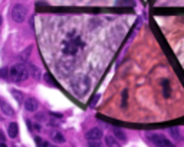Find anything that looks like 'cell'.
<instances>
[{
	"mask_svg": "<svg viewBox=\"0 0 184 147\" xmlns=\"http://www.w3.org/2000/svg\"><path fill=\"white\" fill-rule=\"evenodd\" d=\"M98 100H99V95H95L94 100H91V104H89V105H91V107H95V105H97V101H98Z\"/></svg>",
	"mask_w": 184,
	"mask_h": 147,
	"instance_id": "obj_20",
	"label": "cell"
},
{
	"mask_svg": "<svg viewBox=\"0 0 184 147\" xmlns=\"http://www.w3.org/2000/svg\"><path fill=\"white\" fill-rule=\"evenodd\" d=\"M12 94H13V97L16 98V101L19 102V104H23V94L20 92V91H17V90H12Z\"/></svg>",
	"mask_w": 184,
	"mask_h": 147,
	"instance_id": "obj_15",
	"label": "cell"
},
{
	"mask_svg": "<svg viewBox=\"0 0 184 147\" xmlns=\"http://www.w3.org/2000/svg\"><path fill=\"white\" fill-rule=\"evenodd\" d=\"M88 146L98 147V146H101V141H99V140H88Z\"/></svg>",
	"mask_w": 184,
	"mask_h": 147,
	"instance_id": "obj_17",
	"label": "cell"
},
{
	"mask_svg": "<svg viewBox=\"0 0 184 147\" xmlns=\"http://www.w3.org/2000/svg\"><path fill=\"white\" fill-rule=\"evenodd\" d=\"M27 76H29V69L23 64H16L9 69V78L16 84H22L23 81L27 79Z\"/></svg>",
	"mask_w": 184,
	"mask_h": 147,
	"instance_id": "obj_2",
	"label": "cell"
},
{
	"mask_svg": "<svg viewBox=\"0 0 184 147\" xmlns=\"http://www.w3.org/2000/svg\"><path fill=\"white\" fill-rule=\"evenodd\" d=\"M29 52H30V48H27V51H26V52H25V56H27V55H29ZM20 59H23V61H26L27 59V58H20Z\"/></svg>",
	"mask_w": 184,
	"mask_h": 147,
	"instance_id": "obj_22",
	"label": "cell"
},
{
	"mask_svg": "<svg viewBox=\"0 0 184 147\" xmlns=\"http://www.w3.org/2000/svg\"><path fill=\"white\" fill-rule=\"evenodd\" d=\"M102 136H104V133H102L101 128L94 127V128H91L89 131L85 134V139L87 140H101Z\"/></svg>",
	"mask_w": 184,
	"mask_h": 147,
	"instance_id": "obj_8",
	"label": "cell"
},
{
	"mask_svg": "<svg viewBox=\"0 0 184 147\" xmlns=\"http://www.w3.org/2000/svg\"><path fill=\"white\" fill-rule=\"evenodd\" d=\"M105 144L106 146H111V147H116V146H120L121 143L115 136H106L105 137Z\"/></svg>",
	"mask_w": 184,
	"mask_h": 147,
	"instance_id": "obj_13",
	"label": "cell"
},
{
	"mask_svg": "<svg viewBox=\"0 0 184 147\" xmlns=\"http://www.w3.org/2000/svg\"><path fill=\"white\" fill-rule=\"evenodd\" d=\"M35 143L38 144V146H43V143H45V141H43V140H42V137L36 136V137H35Z\"/></svg>",
	"mask_w": 184,
	"mask_h": 147,
	"instance_id": "obj_19",
	"label": "cell"
},
{
	"mask_svg": "<svg viewBox=\"0 0 184 147\" xmlns=\"http://www.w3.org/2000/svg\"><path fill=\"white\" fill-rule=\"evenodd\" d=\"M26 16H27L26 6H23V4L13 6V9H12V17H13V20L16 23H23V20L26 19Z\"/></svg>",
	"mask_w": 184,
	"mask_h": 147,
	"instance_id": "obj_4",
	"label": "cell"
},
{
	"mask_svg": "<svg viewBox=\"0 0 184 147\" xmlns=\"http://www.w3.org/2000/svg\"><path fill=\"white\" fill-rule=\"evenodd\" d=\"M30 71H32V74H33V75H36V76L39 75V69H38V66H35V65H30Z\"/></svg>",
	"mask_w": 184,
	"mask_h": 147,
	"instance_id": "obj_18",
	"label": "cell"
},
{
	"mask_svg": "<svg viewBox=\"0 0 184 147\" xmlns=\"http://www.w3.org/2000/svg\"><path fill=\"white\" fill-rule=\"evenodd\" d=\"M27 123H29V121H27ZM29 124H30V123H29ZM30 125H32V124H30ZM32 127H33L35 130H36V131H39V130H40V127H39V124H33V125H32Z\"/></svg>",
	"mask_w": 184,
	"mask_h": 147,
	"instance_id": "obj_23",
	"label": "cell"
},
{
	"mask_svg": "<svg viewBox=\"0 0 184 147\" xmlns=\"http://www.w3.org/2000/svg\"><path fill=\"white\" fill-rule=\"evenodd\" d=\"M127 101H128V91L124 90L122 91V98H121V107H122V108L127 107Z\"/></svg>",
	"mask_w": 184,
	"mask_h": 147,
	"instance_id": "obj_16",
	"label": "cell"
},
{
	"mask_svg": "<svg viewBox=\"0 0 184 147\" xmlns=\"http://www.w3.org/2000/svg\"><path fill=\"white\" fill-rule=\"evenodd\" d=\"M112 133H114V136H115L116 139L120 140V143H125V141H127V134H125V133L122 131L121 128L115 127V128L112 130Z\"/></svg>",
	"mask_w": 184,
	"mask_h": 147,
	"instance_id": "obj_11",
	"label": "cell"
},
{
	"mask_svg": "<svg viewBox=\"0 0 184 147\" xmlns=\"http://www.w3.org/2000/svg\"><path fill=\"white\" fill-rule=\"evenodd\" d=\"M0 108H2V113H3L4 115H7V117H15V115H16L15 108H13L10 104H7L4 98L0 100Z\"/></svg>",
	"mask_w": 184,
	"mask_h": 147,
	"instance_id": "obj_7",
	"label": "cell"
},
{
	"mask_svg": "<svg viewBox=\"0 0 184 147\" xmlns=\"http://www.w3.org/2000/svg\"><path fill=\"white\" fill-rule=\"evenodd\" d=\"M71 87L78 97H83V95L89 91L91 84H89V79H88L87 76H78V78L72 79Z\"/></svg>",
	"mask_w": 184,
	"mask_h": 147,
	"instance_id": "obj_3",
	"label": "cell"
},
{
	"mask_svg": "<svg viewBox=\"0 0 184 147\" xmlns=\"http://www.w3.org/2000/svg\"><path fill=\"white\" fill-rule=\"evenodd\" d=\"M161 85H163V88H164V97L170 98V82H168V79H163Z\"/></svg>",
	"mask_w": 184,
	"mask_h": 147,
	"instance_id": "obj_14",
	"label": "cell"
},
{
	"mask_svg": "<svg viewBox=\"0 0 184 147\" xmlns=\"http://www.w3.org/2000/svg\"><path fill=\"white\" fill-rule=\"evenodd\" d=\"M170 133V136H171V139L176 140V141H181L183 140V136H181V133H180V128L178 127H173V128H170L168 130Z\"/></svg>",
	"mask_w": 184,
	"mask_h": 147,
	"instance_id": "obj_10",
	"label": "cell"
},
{
	"mask_svg": "<svg viewBox=\"0 0 184 147\" xmlns=\"http://www.w3.org/2000/svg\"><path fill=\"white\" fill-rule=\"evenodd\" d=\"M23 105H25V110H26V111H29V113H35V111L38 110V107H39V101L33 97H27L26 100H25V102H23Z\"/></svg>",
	"mask_w": 184,
	"mask_h": 147,
	"instance_id": "obj_6",
	"label": "cell"
},
{
	"mask_svg": "<svg viewBox=\"0 0 184 147\" xmlns=\"http://www.w3.org/2000/svg\"><path fill=\"white\" fill-rule=\"evenodd\" d=\"M83 46V42L81 41L79 36H75L73 33L68 35V39L64 42V46H62V52L65 55H75L79 49Z\"/></svg>",
	"mask_w": 184,
	"mask_h": 147,
	"instance_id": "obj_1",
	"label": "cell"
},
{
	"mask_svg": "<svg viewBox=\"0 0 184 147\" xmlns=\"http://www.w3.org/2000/svg\"><path fill=\"white\" fill-rule=\"evenodd\" d=\"M52 114V117H55V118H62V114L60 113H50Z\"/></svg>",
	"mask_w": 184,
	"mask_h": 147,
	"instance_id": "obj_21",
	"label": "cell"
},
{
	"mask_svg": "<svg viewBox=\"0 0 184 147\" xmlns=\"http://www.w3.org/2000/svg\"><path fill=\"white\" fill-rule=\"evenodd\" d=\"M147 137H148V141H151V143L155 144V146H164V147L173 146V143H171L167 137L163 136V134H158V133H148Z\"/></svg>",
	"mask_w": 184,
	"mask_h": 147,
	"instance_id": "obj_5",
	"label": "cell"
},
{
	"mask_svg": "<svg viewBox=\"0 0 184 147\" xmlns=\"http://www.w3.org/2000/svg\"><path fill=\"white\" fill-rule=\"evenodd\" d=\"M7 134L10 139H16L19 136V125H17V123H10L7 125Z\"/></svg>",
	"mask_w": 184,
	"mask_h": 147,
	"instance_id": "obj_9",
	"label": "cell"
},
{
	"mask_svg": "<svg viewBox=\"0 0 184 147\" xmlns=\"http://www.w3.org/2000/svg\"><path fill=\"white\" fill-rule=\"evenodd\" d=\"M50 137H52L53 143H56V144H64L65 143V136L60 131H53Z\"/></svg>",
	"mask_w": 184,
	"mask_h": 147,
	"instance_id": "obj_12",
	"label": "cell"
}]
</instances>
